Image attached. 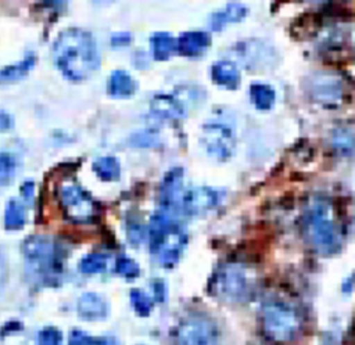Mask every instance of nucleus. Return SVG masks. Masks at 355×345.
Instances as JSON below:
<instances>
[{
  "instance_id": "f257e3e1",
  "label": "nucleus",
  "mask_w": 355,
  "mask_h": 345,
  "mask_svg": "<svg viewBox=\"0 0 355 345\" xmlns=\"http://www.w3.org/2000/svg\"><path fill=\"white\" fill-rule=\"evenodd\" d=\"M53 62L71 82L89 79L100 67V53L94 36L82 28H67L58 33L51 48Z\"/></svg>"
},
{
  "instance_id": "f03ea898",
  "label": "nucleus",
  "mask_w": 355,
  "mask_h": 345,
  "mask_svg": "<svg viewBox=\"0 0 355 345\" xmlns=\"http://www.w3.org/2000/svg\"><path fill=\"white\" fill-rule=\"evenodd\" d=\"M259 330L270 345H291L304 330V316L297 305L282 297H269L259 306Z\"/></svg>"
},
{
  "instance_id": "7ed1b4c3",
  "label": "nucleus",
  "mask_w": 355,
  "mask_h": 345,
  "mask_svg": "<svg viewBox=\"0 0 355 345\" xmlns=\"http://www.w3.org/2000/svg\"><path fill=\"white\" fill-rule=\"evenodd\" d=\"M302 233L311 248L322 256L337 255L343 249L344 234L333 205L324 198L313 200L302 216Z\"/></svg>"
},
{
  "instance_id": "20e7f679",
  "label": "nucleus",
  "mask_w": 355,
  "mask_h": 345,
  "mask_svg": "<svg viewBox=\"0 0 355 345\" xmlns=\"http://www.w3.org/2000/svg\"><path fill=\"white\" fill-rule=\"evenodd\" d=\"M254 290V274L245 265L239 262L220 265L209 281L211 294L229 303L247 302L252 297Z\"/></svg>"
},
{
  "instance_id": "39448f33",
  "label": "nucleus",
  "mask_w": 355,
  "mask_h": 345,
  "mask_svg": "<svg viewBox=\"0 0 355 345\" xmlns=\"http://www.w3.org/2000/svg\"><path fill=\"white\" fill-rule=\"evenodd\" d=\"M25 262L36 273L54 276L62 270L64 254L58 244L46 236H31L22 242Z\"/></svg>"
},
{
  "instance_id": "423d86ee",
  "label": "nucleus",
  "mask_w": 355,
  "mask_h": 345,
  "mask_svg": "<svg viewBox=\"0 0 355 345\" xmlns=\"http://www.w3.org/2000/svg\"><path fill=\"white\" fill-rule=\"evenodd\" d=\"M57 200L64 216L72 223H90L97 215V205L92 195L73 180L60 183L57 187Z\"/></svg>"
},
{
  "instance_id": "0eeeda50",
  "label": "nucleus",
  "mask_w": 355,
  "mask_h": 345,
  "mask_svg": "<svg viewBox=\"0 0 355 345\" xmlns=\"http://www.w3.org/2000/svg\"><path fill=\"white\" fill-rule=\"evenodd\" d=\"M200 141L211 158L223 162L234 154L236 132L229 122L212 119L202 125Z\"/></svg>"
},
{
  "instance_id": "6e6552de",
  "label": "nucleus",
  "mask_w": 355,
  "mask_h": 345,
  "mask_svg": "<svg viewBox=\"0 0 355 345\" xmlns=\"http://www.w3.org/2000/svg\"><path fill=\"white\" fill-rule=\"evenodd\" d=\"M175 345H219L218 327L205 315H189L176 328Z\"/></svg>"
},
{
  "instance_id": "1a4fd4ad",
  "label": "nucleus",
  "mask_w": 355,
  "mask_h": 345,
  "mask_svg": "<svg viewBox=\"0 0 355 345\" xmlns=\"http://www.w3.org/2000/svg\"><path fill=\"white\" fill-rule=\"evenodd\" d=\"M341 80L331 73L319 72L309 78V83L306 86L309 96L312 100L323 104V105H334L337 104L344 93Z\"/></svg>"
},
{
  "instance_id": "9d476101",
  "label": "nucleus",
  "mask_w": 355,
  "mask_h": 345,
  "mask_svg": "<svg viewBox=\"0 0 355 345\" xmlns=\"http://www.w3.org/2000/svg\"><path fill=\"white\" fill-rule=\"evenodd\" d=\"M183 170L180 168L171 169L162 179L159 186V202L164 211L173 213L182 211V201L186 193L183 183Z\"/></svg>"
},
{
  "instance_id": "9b49d317",
  "label": "nucleus",
  "mask_w": 355,
  "mask_h": 345,
  "mask_svg": "<svg viewBox=\"0 0 355 345\" xmlns=\"http://www.w3.org/2000/svg\"><path fill=\"white\" fill-rule=\"evenodd\" d=\"M222 200L220 191L207 187L198 186L190 190H186L182 201V212L187 215H202L219 205Z\"/></svg>"
},
{
  "instance_id": "f8f14e48",
  "label": "nucleus",
  "mask_w": 355,
  "mask_h": 345,
  "mask_svg": "<svg viewBox=\"0 0 355 345\" xmlns=\"http://www.w3.org/2000/svg\"><path fill=\"white\" fill-rule=\"evenodd\" d=\"M176 224L179 223L175 219V215L164 209H159L151 216L148 224V248L153 254H158L171 230Z\"/></svg>"
},
{
  "instance_id": "ddd939ff",
  "label": "nucleus",
  "mask_w": 355,
  "mask_h": 345,
  "mask_svg": "<svg viewBox=\"0 0 355 345\" xmlns=\"http://www.w3.org/2000/svg\"><path fill=\"white\" fill-rule=\"evenodd\" d=\"M78 315L86 321H100L108 316V302L98 292H85L79 297L76 303Z\"/></svg>"
},
{
  "instance_id": "4468645a",
  "label": "nucleus",
  "mask_w": 355,
  "mask_h": 345,
  "mask_svg": "<svg viewBox=\"0 0 355 345\" xmlns=\"http://www.w3.org/2000/svg\"><path fill=\"white\" fill-rule=\"evenodd\" d=\"M150 111L159 119L179 121L186 116L183 101L172 94H155L150 101Z\"/></svg>"
},
{
  "instance_id": "2eb2a0df",
  "label": "nucleus",
  "mask_w": 355,
  "mask_h": 345,
  "mask_svg": "<svg viewBox=\"0 0 355 345\" xmlns=\"http://www.w3.org/2000/svg\"><path fill=\"white\" fill-rule=\"evenodd\" d=\"M211 37L204 30H187L176 39L178 53L184 57H198L207 51Z\"/></svg>"
},
{
  "instance_id": "dca6fc26",
  "label": "nucleus",
  "mask_w": 355,
  "mask_h": 345,
  "mask_svg": "<svg viewBox=\"0 0 355 345\" xmlns=\"http://www.w3.org/2000/svg\"><path fill=\"white\" fill-rule=\"evenodd\" d=\"M184 244H186V234H184L182 226L176 224L171 230L164 245L161 247V249L157 254L159 256V262L165 267H172L179 260L182 251L184 248Z\"/></svg>"
},
{
  "instance_id": "f3484780",
  "label": "nucleus",
  "mask_w": 355,
  "mask_h": 345,
  "mask_svg": "<svg viewBox=\"0 0 355 345\" xmlns=\"http://www.w3.org/2000/svg\"><path fill=\"white\" fill-rule=\"evenodd\" d=\"M212 82L223 89L234 90L240 85V71L233 61L220 60L211 67Z\"/></svg>"
},
{
  "instance_id": "a211bd4d",
  "label": "nucleus",
  "mask_w": 355,
  "mask_h": 345,
  "mask_svg": "<svg viewBox=\"0 0 355 345\" xmlns=\"http://www.w3.org/2000/svg\"><path fill=\"white\" fill-rule=\"evenodd\" d=\"M248 10L244 4L233 1L229 3L225 8L215 11L209 17V28L215 32L222 30L226 25L233 24V22H240L241 19L245 18Z\"/></svg>"
},
{
  "instance_id": "6ab92c4d",
  "label": "nucleus",
  "mask_w": 355,
  "mask_h": 345,
  "mask_svg": "<svg viewBox=\"0 0 355 345\" xmlns=\"http://www.w3.org/2000/svg\"><path fill=\"white\" fill-rule=\"evenodd\" d=\"M136 82L132 75L123 69H115L111 72L107 83V90L110 96L116 98H126L135 94Z\"/></svg>"
},
{
  "instance_id": "aec40b11",
  "label": "nucleus",
  "mask_w": 355,
  "mask_h": 345,
  "mask_svg": "<svg viewBox=\"0 0 355 345\" xmlns=\"http://www.w3.org/2000/svg\"><path fill=\"white\" fill-rule=\"evenodd\" d=\"M36 57L33 53H28L24 58H21L18 62L6 65L0 69V85L4 83H14L17 80L24 79L35 67Z\"/></svg>"
},
{
  "instance_id": "412c9836",
  "label": "nucleus",
  "mask_w": 355,
  "mask_h": 345,
  "mask_svg": "<svg viewBox=\"0 0 355 345\" xmlns=\"http://www.w3.org/2000/svg\"><path fill=\"white\" fill-rule=\"evenodd\" d=\"M150 46H151V54L157 61H165L175 51H178L176 39L166 32L153 33L150 37Z\"/></svg>"
},
{
  "instance_id": "4be33fe9",
  "label": "nucleus",
  "mask_w": 355,
  "mask_h": 345,
  "mask_svg": "<svg viewBox=\"0 0 355 345\" xmlns=\"http://www.w3.org/2000/svg\"><path fill=\"white\" fill-rule=\"evenodd\" d=\"M250 100L257 109L269 111L276 103V91L270 85L257 82L250 86Z\"/></svg>"
},
{
  "instance_id": "5701e85b",
  "label": "nucleus",
  "mask_w": 355,
  "mask_h": 345,
  "mask_svg": "<svg viewBox=\"0 0 355 345\" xmlns=\"http://www.w3.org/2000/svg\"><path fill=\"white\" fill-rule=\"evenodd\" d=\"M239 58L247 64V67H263L262 62L268 61L266 46H262L257 42L254 43H240L237 44Z\"/></svg>"
},
{
  "instance_id": "b1692460",
  "label": "nucleus",
  "mask_w": 355,
  "mask_h": 345,
  "mask_svg": "<svg viewBox=\"0 0 355 345\" xmlns=\"http://www.w3.org/2000/svg\"><path fill=\"white\" fill-rule=\"evenodd\" d=\"M26 223V212L24 204L17 200L11 198L6 208H4V227L7 230H21Z\"/></svg>"
},
{
  "instance_id": "393cba45",
  "label": "nucleus",
  "mask_w": 355,
  "mask_h": 345,
  "mask_svg": "<svg viewBox=\"0 0 355 345\" xmlns=\"http://www.w3.org/2000/svg\"><path fill=\"white\" fill-rule=\"evenodd\" d=\"M93 172L103 182H115L121 176V165L115 157H98L93 162Z\"/></svg>"
},
{
  "instance_id": "a878e982",
  "label": "nucleus",
  "mask_w": 355,
  "mask_h": 345,
  "mask_svg": "<svg viewBox=\"0 0 355 345\" xmlns=\"http://www.w3.org/2000/svg\"><path fill=\"white\" fill-rule=\"evenodd\" d=\"M79 272L85 274H98L107 269V256L100 252L85 255L78 263Z\"/></svg>"
},
{
  "instance_id": "bb28decb",
  "label": "nucleus",
  "mask_w": 355,
  "mask_h": 345,
  "mask_svg": "<svg viewBox=\"0 0 355 345\" xmlns=\"http://www.w3.org/2000/svg\"><path fill=\"white\" fill-rule=\"evenodd\" d=\"M18 169L17 157L11 152H0V187L12 182Z\"/></svg>"
},
{
  "instance_id": "cd10ccee",
  "label": "nucleus",
  "mask_w": 355,
  "mask_h": 345,
  "mask_svg": "<svg viewBox=\"0 0 355 345\" xmlns=\"http://www.w3.org/2000/svg\"><path fill=\"white\" fill-rule=\"evenodd\" d=\"M129 298H130V302H132V306L135 309V312L139 315V316H148L153 310V306H154V302L153 299L141 290H132L130 294H129Z\"/></svg>"
},
{
  "instance_id": "c85d7f7f",
  "label": "nucleus",
  "mask_w": 355,
  "mask_h": 345,
  "mask_svg": "<svg viewBox=\"0 0 355 345\" xmlns=\"http://www.w3.org/2000/svg\"><path fill=\"white\" fill-rule=\"evenodd\" d=\"M115 272L126 280H135L140 274V266L132 258L121 255L115 260Z\"/></svg>"
},
{
  "instance_id": "c756f323",
  "label": "nucleus",
  "mask_w": 355,
  "mask_h": 345,
  "mask_svg": "<svg viewBox=\"0 0 355 345\" xmlns=\"http://www.w3.org/2000/svg\"><path fill=\"white\" fill-rule=\"evenodd\" d=\"M62 334L53 326L43 327L37 334V345H61Z\"/></svg>"
},
{
  "instance_id": "7c9ffc66",
  "label": "nucleus",
  "mask_w": 355,
  "mask_h": 345,
  "mask_svg": "<svg viewBox=\"0 0 355 345\" xmlns=\"http://www.w3.org/2000/svg\"><path fill=\"white\" fill-rule=\"evenodd\" d=\"M101 338H94L82 330H72L68 338V345H100Z\"/></svg>"
},
{
  "instance_id": "2f4dec72",
  "label": "nucleus",
  "mask_w": 355,
  "mask_h": 345,
  "mask_svg": "<svg viewBox=\"0 0 355 345\" xmlns=\"http://www.w3.org/2000/svg\"><path fill=\"white\" fill-rule=\"evenodd\" d=\"M126 234H128V240H129L130 244L140 245L141 241L144 240V227L136 219L129 220L128 227H126Z\"/></svg>"
},
{
  "instance_id": "473e14b6",
  "label": "nucleus",
  "mask_w": 355,
  "mask_h": 345,
  "mask_svg": "<svg viewBox=\"0 0 355 345\" xmlns=\"http://www.w3.org/2000/svg\"><path fill=\"white\" fill-rule=\"evenodd\" d=\"M111 46L121 48V47H126L130 44L132 42V35L128 32H116L111 36Z\"/></svg>"
},
{
  "instance_id": "72a5a7b5",
  "label": "nucleus",
  "mask_w": 355,
  "mask_h": 345,
  "mask_svg": "<svg viewBox=\"0 0 355 345\" xmlns=\"http://www.w3.org/2000/svg\"><path fill=\"white\" fill-rule=\"evenodd\" d=\"M21 195L26 204H32L35 198V183L32 180H26L21 184Z\"/></svg>"
},
{
  "instance_id": "f704fd0d",
  "label": "nucleus",
  "mask_w": 355,
  "mask_h": 345,
  "mask_svg": "<svg viewBox=\"0 0 355 345\" xmlns=\"http://www.w3.org/2000/svg\"><path fill=\"white\" fill-rule=\"evenodd\" d=\"M334 145H336V148H338L340 151L347 152V151H349V150L354 147V141L349 139V136L341 133L338 137L334 139Z\"/></svg>"
},
{
  "instance_id": "c9c22d12",
  "label": "nucleus",
  "mask_w": 355,
  "mask_h": 345,
  "mask_svg": "<svg viewBox=\"0 0 355 345\" xmlns=\"http://www.w3.org/2000/svg\"><path fill=\"white\" fill-rule=\"evenodd\" d=\"M42 4L49 8V10H53V11H61L67 7V3L68 0H40Z\"/></svg>"
},
{
  "instance_id": "e433bc0d",
  "label": "nucleus",
  "mask_w": 355,
  "mask_h": 345,
  "mask_svg": "<svg viewBox=\"0 0 355 345\" xmlns=\"http://www.w3.org/2000/svg\"><path fill=\"white\" fill-rule=\"evenodd\" d=\"M12 126V118L10 114L0 111V130H8Z\"/></svg>"
},
{
  "instance_id": "4c0bfd02",
  "label": "nucleus",
  "mask_w": 355,
  "mask_h": 345,
  "mask_svg": "<svg viewBox=\"0 0 355 345\" xmlns=\"http://www.w3.org/2000/svg\"><path fill=\"white\" fill-rule=\"evenodd\" d=\"M6 274H7V270H6V263H4V259H3V255L0 252V290L6 281Z\"/></svg>"
},
{
  "instance_id": "58836bf2",
  "label": "nucleus",
  "mask_w": 355,
  "mask_h": 345,
  "mask_svg": "<svg viewBox=\"0 0 355 345\" xmlns=\"http://www.w3.org/2000/svg\"><path fill=\"white\" fill-rule=\"evenodd\" d=\"M154 290H155V299H157V301H162V299H164V295H165V291H164V284H162L161 281L155 283V287H154Z\"/></svg>"
},
{
  "instance_id": "ea45409f",
  "label": "nucleus",
  "mask_w": 355,
  "mask_h": 345,
  "mask_svg": "<svg viewBox=\"0 0 355 345\" xmlns=\"http://www.w3.org/2000/svg\"><path fill=\"white\" fill-rule=\"evenodd\" d=\"M96 4H101V6H104V4H108V3H111L112 0H93Z\"/></svg>"
}]
</instances>
